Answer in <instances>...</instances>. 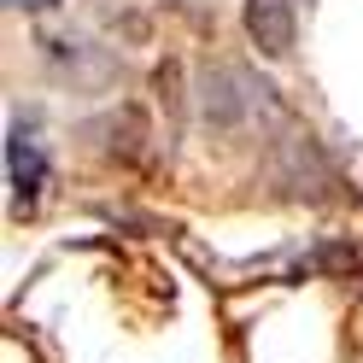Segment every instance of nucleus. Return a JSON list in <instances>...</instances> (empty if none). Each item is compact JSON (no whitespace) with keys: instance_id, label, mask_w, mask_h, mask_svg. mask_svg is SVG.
I'll use <instances>...</instances> for the list:
<instances>
[{"instance_id":"f257e3e1","label":"nucleus","mask_w":363,"mask_h":363,"mask_svg":"<svg viewBox=\"0 0 363 363\" xmlns=\"http://www.w3.org/2000/svg\"><path fill=\"white\" fill-rule=\"evenodd\" d=\"M199 118H206L217 135H240L246 123H269V129H287V111L276 100V88L235 71V65H211L199 71Z\"/></svg>"},{"instance_id":"f03ea898","label":"nucleus","mask_w":363,"mask_h":363,"mask_svg":"<svg viewBox=\"0 0 363 363\" xmlns=\"http://www.w3.org/2000/svg\"><path fill=\"white\" fill-rule=\"evenodd\" d=\"M276 182L293 199H323L334 188V170H328V158L316 152V141H305V135H281V141H276Z\"/></svg>"},{"instance_id":"39448f33","label":"nucleus","mask_w":363,"mask_h":363,"mask_svg":"<svg viewBox=\"0 0 363 363\" xmlns=\"http://www.w3.org/2000/svg\"><path fill=\"white\" fill-rule=\"evenodd\" d=\"M6 6H48V0H6Z\"/></svg>"},{"instance_id":"20e7f679","label":"nucleus","mask_w":363,"mask_h":363,"mask_svg":"<svg viewBox=\"0 0 363 363\" xmlns=\"http://www.w3.org/2000/svg\"><path fill=\"white\" fill-rule=\"evenodd\" d=\"M6 176H12V199L30 211L41 199V182H48V158L24 129H12V141H6Z\"/></svg>"},{"instance_id":"7ed1b4c3","label":"nucleus","mask_w":363,"mask_h":363,"mask_svg":"<svg viewBox=\"0 0 363 363\" xmlns=\"http://www.w3.org/2000/svg\"><path fill=\"white\" fill-rule=\"evenodd\" d=\"M293 30H299L293 0H246V35H252V48L264 59H287L293 53Z\"/></svg>"}]
</instances>
